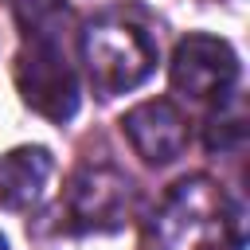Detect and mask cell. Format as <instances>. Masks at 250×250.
Segmentation results:
<instances>
[{
	"mask_svg": "<svg viewBox=\"0 0 250 250\" xmlns=\"http://www.w3.org/2000/svg\"><path fill=\"white\" fill-rule=\"evenodd\" d=\"M82 59H86L94 90L102 98H113L148 78L156 62V43L125 12H105L98 23H90L82 39Z\"/></svg>",
	"mask_w": 250,
	"mask_h": 250,
	"instance_id": "7a4b0ae2",
	"label": "cell"
},
{
	"mask_svg": "<svg viewBox=\"0 0 250 250\" xmlns=\"http://www.w3.org/2000/svg\"><path fill=\"white\" fill-rule=\"evenodd\" d=\"M129 145L148 160V164H168L188 148V121L172 102H141L137 109L125 113L121 121Z\"/></svg>",
	"mask_w": 250,
	"mask_h": 250,
	"instance_id": "8992f818",
	"label": "cell"
},
{
	"mask_svg": "<svg viewBox=\"0 0 250 250\" xmlns=\"http://www.w3.org/2000/svg\"><path fill=\"white\" fill-rule=\"evenodd\" d=\"M223 191L211 180H184L152 223V250H207L223 242Z\"/></svg>",
	"mask_w": 250,
	"mask_h": 250,
	"instance_id": "3957f363",
	"label": "cell"
},
{
	"mask_svg": "<svg viewBox=\"0 0 250 250\" xmlns=\"http://www.w3.org/2000/svg\"><path fill=\"white\" fill-rule=\"evenodd\" d=\"M129 184L113 168H78L66 188V219L74 230H113L125 219Z\"/></svg>",
	"mask_w": 250,
	"mask_h": 250,
	"instance_id": "5b68a950",
	"label": "cell"
},
{
	"mask_svg": "<svg viewBox=\"0 0 250 250\" xmlns=\"http://www.w3.org/2000/svg\"><path fill=\"white\" fill-rule=\"evenodd\" d=\"M62 20H70V12L62 4L35 0L27 43L16 59V86H20L23 102L51 121H66L78 109V78L66 59Z\"/></svg>",
	"mask_w": 250,
	"mask_h": 250,
	"instance_id": "6da1fadb",
	"label": "cell"
},
{
	"mask_svg": "<svg viewBox=\"0 0 250 250\" xmlns=\"http://www.w3.org/2000/svg\"><path fill=\"white\" fill-rule=\"evenodd\" d=\"M0 250H8V246H4V238H0Z\"/></svg>",
	"mask_w": 250,
	"mask_h": 250,
	"instance_id": "9c48e42d",
	"label": "cell"
},
{
	"mask_svg": "<svg viewBox=\"0 0 250 250\" xmlns=\"http://www.w3.org/2000/svg\"><path fill=\"white\" fill-rule=\"evenodd\" d=\"M51 176V152L47 148H16L0 156V207L23 211L43 195V184Z\"/></svg>",
	"mask_w": 250,
	"mask_h": 250,
	"instance_id": "52a82bcc",
	"label": "cell"
},
{
	"mask_svg": "<svg viewBox=\"0 0 250 250\" xmlns=\"http://www.w3.org/2000/svg\"><path fill=\"white\" fill-rule=\"evenodd\" d=\"M207 250H238V242H219V246H207Z\"/></svg>",
	"mask_w": 250,
	"mask_h": 250,
	"instance_id": "ba28073f",
	"label": "cell"
},
{
	"mask_svg": "<svg viewBox=\"0 0 250 250\" xmlns=\"http://www.w3.org/2000/svg\"><path fill=\"white\" fill-rule=\"evenodd\" d=\"M238 82L234 51L215 35H188L172 59V86L191 102H223Z\"/></svg>",
	"mask_w": 250,
	"mask_h": 250,
	"instance_id": "277c9868",
	"label": "cell"
}]
</instances>
